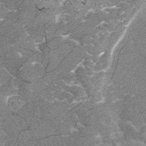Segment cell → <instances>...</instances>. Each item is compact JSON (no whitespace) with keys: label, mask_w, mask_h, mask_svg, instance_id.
<instances>
[{"label":"cell","mask_w":146,"mask_h":146,"mask_svg":"<svg viewBox=\"0 0 146 146\" xmlns=\"http://www.w3.org/2000/svg\"><path fill=\"white\" fill-rule=\"evenodd\" d=\"M8 104L14 110H18L23 106V100L18 96H13L9 99Z\"/></svg>","instance_id":"6da1fadb"}]
</instances>
